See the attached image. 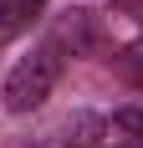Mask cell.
<instances>
[{
	"label": "cell",
	"instance_id": "5b68a950",
	"mask_svg": "<svg viewBox=\"0 0 143 148\" xmlns=\"http://www.w3.org/2000/svg\"><path fill=\"white\" fill-rule=\"evenodd\" d=\"M107 138V118H92V112H77L67 123V148H102Z\"/></svg>",
	"mask_w": 143,
	"mask_h": 148
},
{
	"label": "cell",
	"instance_id": "8992f818",
	"mask_svg": "<svg viewBox=\"0 0 143 148\" xmlns=\"http://www.w3.org/2000/svg\"><path fill=\"white\" fill-rule=\"evenodd\" d=\"M113 61H118V72L128 77L133 87H143V46H128V51H118Z\"/></svg>",
	"mask_w": 143,
	"mask_h": 148
},
{
	"label": "cell",
	"instance_id": "3957f363",
	"mask_svg": "<svg viewBox=\"0 0 143 148\" xmlns=\"http://www.w3.org/2000/svg\"><path fill=\"white\" fill-rule=\"evenodd\" d=\"M46 0H0V46H10L15 36H26L41 21Z\"/></svg>",
	"mask_w": 143,
	"mask_h": 148
},
{
	"label": "cell",
	"instance_id": "6da1fadb",
	"mask_svg": "<svg viewBox=\"0 0 143 148\" xmlns=\"http://www.w3.org/2000/svg\"><path fill=\"white\" fill-rule=\"evenodd\" d=\"M56 77H61V51L51 41H41L31 56H21L10 66V77H5V107L10 112H36V107L51 97V87H56Z\"/></svg>",
	"mask_w": 143,
	"mask_h": 148
},
{
	"label": "cell",
	"instance_id": "52a82bcc",
	"mask_svg": "<svg viewBox=\"0 0 143 148\" xmlns=\"http://www.w3.org/2000/svg\"><path fill=\"white\" fill-rule=\"evenodd\" d=\"M107 5H113L118 15H128V21H138V26H143V0H107Z\"/></svg>",
	"mask_w": 143,
	"mask_h": 148
},
{
	"label": "cell",
	"instance_id": "7a4b0ae2",
	"mask_svg": "<svg viewBox=\"0 0 143 148\" xmlns=\"http://www.w3.org/2000/svg\"><path fill=\"white\" fill-rule=\"evenodd\" d=\"M46 41L56 46V51L67 46L72 56H82V51H92V46H97V31H92V15H87V10H61Z\"/></svg>",
	"mask_w": 143,
	"mask_h": 148
},
{
	"label": "cell",
	"instance_id": "277c9868",
	"mask_svg": "<svg viewBox=\"0 0 143 148\" xmlns=\"http://www.w3.org/2000/svg\"><path fill=\"white\" fill-rule=\"evenodd\" d=\"M102 148H143V107H118L107 118Z\"/></svg>",
	"mask_w": 143,
	"mask_h": 148
}]
</instances>
